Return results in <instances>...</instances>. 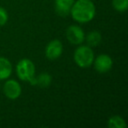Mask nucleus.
Here are the masks:
<instances>
[{"mask_svg":"<svg viewBox=\"0 0 128 128\" xmlns=\"http://www.w3.org/2000/svg\"><path fill=\"white\" fill-rule=\"evenodd\" d=\"M70 14L76 22L87 23L94 18L96 7L91 0H77L72 6Z\"/></svg>","mask_w":128,"mask_h":128,"instance_id":"1","label":"nucleus"},{"mask_svg":"<svg viewBox=\"0 0 128 128\" xmlns=\"http://www.w3.org/2000/svg\"><path fill=\"white\" fill-rule=\"evenodd\" d=\"M17 75L20 80L30 82L32 85L36 84L35 66L29 59H22L18 62L16 67Z\"/></svg>","mask_w":128,"mask_h":128,"instance_id":"2","label":"nucleus"},{"mask_svg":"<svg viewBox=\"0 0 128 128\" xmlns=\"http://www.w3.org/2000/svg\"><path fill=\"white\" fill-rule=\"evenodd\" d=\"M94 53L90 46H80L76 48L74 54V60L80 68H89L94 62Z\"/></svg>","mask_w":128,"mask_h":128,"instance_id":"3","label":"nucleus"},{"mask_svg":"<svg viewBox=\"0 0 128 128\" xmlns=\"http://www.w3.org/2000/svg\"><path fill=\"white\" fill-rule=\"evenodd\" d=\"M66 37L71 44L80 45L85 40V34L80 26L73 25L67 29Z\"/></svg>","mask_w":128,"mask_h":128,"instance_id":"4","label":"nucleus"},{"mask_svg":"<svg viewBox=\"0 0 128 128\" xmlns=\"http://www.w3.org/2000/svg\"><path fill=\"white\" fill-rule=\"evenodd\" d=\"M63 51V46L62 43L59 40H51L46 46L45 54L48 60H56L62 55Z\"/></svg>","mask_w":128,"mask_h":128,"instance_id":"5","label":"nucleus"},{"mask_svg":"<svg viewBox=\"0 0 128 128\" xmlns=\"http://www.w3.org/2000/svg\"><path fill=\"white\" fill-rule=\"evenodd\" d=\"M3 90H4V94L6 95V98H8L9 99L12 100L17 99L21 95L22 92L20 84L16 80H13V79L8 80L4 84Z\"/></svg>","mask_w":128,"mask_h":128,"instance_id":"6","label":"nucleus"},{"mask_svg":"<svg viewBox=\"0 0 128 128\" xmlns=\"http://www.w3.org/2000/svg\"><path fill=\"white\" fill-rule=\"evenodd\" d=\"M93 62H94V67L96 70L100 74L107 73L113 65V62L110 56L104 54L98 55L96 59H94Z\"/></svg>","mask_w":128,"mask_h":128,"instance_id":"7","label":"nucleus"},{"mask_svg":"<svg viewBox=\"0 0 128 128\" xmlns=\"http://www.w3.org/2000/svg\"><path fill=\"white\" fill-rule=\"evenodd\" d=\"M75 0H54L55 12L62 17H66L70 13V10Z\"/></svg>","mask_w":128,"mask_h":128,"instance_id":"8","label":"nucleus"},{"mask_svg":"<svg viewBox=\"0 0 128 128\" xmlns=\"http://www.w3.org/2000/svg\"><path fill=\"white\" fill-rule=\"evenodd\" d=\"M12 72V63L6 57H0V80L9 78Z\"/></svg>","mask_w":128,"mask_h":128,"instance_id":"9","label":"nucleus"},{"mask_svg":"<svg viewBox=\"0 0 128 128\" xmlns=\"http://www.w3.org/2000/svg\"><path fill=\"white\" fill-rule=\"evenodd\" d=\"M86 41H87L88 46H90V48L98 46L102 41L101 34L99 32H98V31H92L87 35Z\"/></svg>","mask_w":128,"mask_h":128,"instance_id":"10","label":"nucleus"},{"mask_svg":"<svg viewBox=\"0 0 128 128\" xmlns=\"http://www.w3.org/2000/svg\"><path fill=\"white\" fill-rule=\"evenodd\" d=\"M108 126L110 128H126V123L124 119L120 116L115 115L110 118L108 121Z\"/></svg>","mask_w":128,"mask_h":128,"instance_id":"11","label":"nucleus"},{"mask_svg":"<svg viewBox=\"0 0 128 128\" xmlns=\"http://www.w3.org/2000/svg\"><path fill=\"white\" fill-rule=\"evenodd\" d=\"M52 82V77L48 73H41L36 78V84L41 88H46L50 85Z\"/></svg>","mask_w":128,"mask_h":128,"instance_id":"12","label":"nucleus"},{"mask_svg":"<svg viewBox=\"0 0 128 128\" xmlns=\"http://www.w3.org/2000/svg\"><path fill=\"white\" fill-rule=\"evenodd\" d=\"M112 6L119 12H126L128 8V0H112Z\"/></svg>","mask_w":128,"mask_h":128,"instance_id":"13","label":"nucleus"},{"mask_svg":"<svg viewBox=\"0 0 128 128\" xmlns=\"http://www.w3.org/2000/svg\"><path fill=\"white\" fill-rule=\"evenodd\" d=\"M8 21V13L6 10L3 7H0V26H4Z\"/></svg>","mask_w":128,"mask_h":128,"instance_id":"14","label":"nucleus"}]
</instances>
